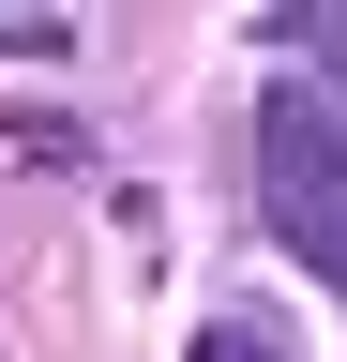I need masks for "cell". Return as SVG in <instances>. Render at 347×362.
<instances>
[{
    "label": "cell",
    "mask_w": 347,
    "mask_h": 362,
    "mask_svg": "<svg viewBox=\"0 0 347 362\" xmlns=\"http://www.w3.org/2000/svg\"><path fill=\"white\" fill-rule=\"evenodd\" d=\"M257 211H272V242L347 302V106L302 90V76L257 90Z\"/></svg>",
    "instance_id": "6da1fadb"
},
{
    "label": "cell",
    "mask_w": 347,
    "mask_h": 362,
    "mask_svg": "<svg viewBox=\"0 0 347 362\" xmlns=\"http://www.w3.org/2000/svg\"><path fill=\"white\" fill-rule=\"evenodd\" d=\"M182 362H287V332H257V317H196Z\"/></svg>",
    "instance_id": "7a4b0ae2"
},
{
    "label": "cell",
    "mask_w": 347,
    "mask_h": 362,
    "mask_svg": "<svg viewBox=\"0 0 347 362\" xmlns=\"http://www.w3.org/2000/svg\"><path fill=\"white\" fill-rule=\"evenodd\" d=\"M272 45H332V106H347V0H302V16H272Z\"/></svg>",
    "instance_id": "3957f363"
}]
</instances>
